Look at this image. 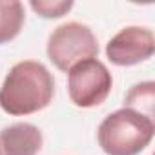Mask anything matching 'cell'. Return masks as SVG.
Masks as SVG:
<instances>
[{
  "label": "cell",
  "instance_id": "cell-1",
  "mask_svg": "<svg viewBox=\"0 0 155 155\" xmlns=\"http://www.w3.org/2000/svg\"><path fill=\"white\" fill-rule=\"evenodd\" d=\"M55 95V79L49 69L37 60L17 62L0 88V108L20 117L49 106Z\"/></svg>",
  "mask_w": 155,
  "mask_h": 155
},
{
  "label": "cell",
  "instance_id": "cell-2",
  "mask_svg": "<svg viewBox=\"0 0 155 155\" xmlns=\"http://www.w3.org/2000/svg\"><path fill=\"white\" fill-rule=\"evenodd\" d=\"M151 119L128 108L110 113L99 126V146L106 155H139L153 139Z\"/></svg>",
  "mask_w": 155,
  "mask_h": 155
},
{
  "label": "cell",
  "instance_id": "cell-3",
  "mask_svg": "<svg viewBox=\"0 0 155 155\" xmlns=\"http://www.w3.org/2000/svg\"><path fill=\"white\" fill-rule=\"evenodd\" d=\"M48 57L60 71H69L86 58H97L99 44L93 31L81 22H66L53 29L48 38Z\"/></svg>",
  "mask_w": 155,
  "mask_h": 155
},
{
  "label": "cell",
  "instance_id": "cell-4",
  "mask_svg": "<svg viewBox=\"0 0 155 155\" xmlns=\"http://www.w3.org/2000/svg\"><path fill=\"white\" fill-rule=\"evenodd\" d=\"M113 86L111 73L99 58H86L68 71V95L79 108L102 104Z\"/></svg>",
  "mask_w": 155,
  "mask_h": 155
},
{
  "label": "cell",
  "instance_id": "cell-5",
  "mask_svg": "<svg viewBox=\"0 0 155 155\" xmlns=\"http://www.w3.org/2000/svg\"><path fill=\"white\" fill-rule=\"evenodd\" d=\"M155 51L151 29L130 26L120 29L106 46V57L115 66H135L148 60Z\"/></svg>",
  "mask_w": 155,
  "mask_h": 155
},
{
  "label": "cell",
  "instance_id": "cell-6",
  "mask_svg": "<svg viewBox=\"0 0 155 155\" xmlns=\"http://www.w3.org/2000/svg\"><path fill=\"white\" fill-rule=\"evenodd\" d=\"M42 142V131L31 122H15L0 131L2 155H37Z\"/></svg>",
  "mask_w": 155,
  "mask_h": 155
},
{
  "label": "cell",
  "instance_id": "cell-7",
  "mask_svg": "<svg viewBox=\"0 0 155 155\" xmlns=\"http://www.w3.org/2000/svg\"><path fill=\"white\" fill-rule=\"evenodd\" d=\"M24 6L18 0H0V44L13 40L24 26Z\"/></svg>",
  "mask_w": 155,
  "mask_h": 155
},
{
  "label": "cell",
  "instance_id": "cell-8",
  "mask_svg": "<svg viewBox=\"0 0 155 155\" xmlns=\"http://www.w3.org/2000/svg\"><path fill=\"white\" fill-rule=\"evenodd\" d=\"M153 104H155V82L146 81L130 88L124 97V108L137 111L153 120Z\"/></svg>",
  "mask_w": 155,
  "mask_h": 155
},
{
  "label": "cell",
  "instance_id": "cell-9",
  "mask_svg": "<svg viewBox=\"0 0 155 155\" xmlns=\"http://www.w3.org/2000/svg\"><path fill=\"white\" fill-rule=\"evenodd\" d=\"M29 6L44 18H60L73 8V2L71 0H31Z\"/></svg>",
  "mask_w": 155,
  "mask_h": 155
},
{
  "label": "cell",
  "instance_id": "cell-10",
  "mask_svg": "<svg viewBox=\"0 0 155 155\" xmlns=\"http://www.w3.org/2000/svg\"><path fill=\"white\" fill-rule=\"evenodd\" d=\"M0 155H2V150H0Z\"/></svg>",
  "mask_w": 155,
  "mask_h": 155
}]
</instances>
